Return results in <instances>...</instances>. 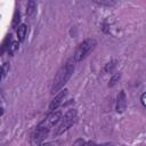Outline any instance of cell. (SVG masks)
I'll return each instance as SVG.
<instances>
[{
    "label": "cell",
    "instance_id": "1",
    "mask_svg": "<svg viewBox=\"0 0 146 146\" xmlns=\"http://www.w3.org/2000/svg\"><path fill=\"white\" fill-rule=\"evenodd\" d=\"M74 70V64H72V60H68L56 74L55 80H54V86H52V92L58 90L71 76L72 72Z\"/></svg>",
    "mask_w": 146,
    "mask_h": 146
},
{
    "label": "cell",
    "instance_id": "2",
    "mask_svg": "<svg viewBox=\"0 0 146 146\" xmlns=\"http://www.w3.org/2000/svg\"><path fill=\"white\" fill-rule=\"evenodd\" d=\"M62 116V112L60 111H54L51 112L49 115H47L36 127V130H44L48 131L50 128H52L59 120Z\"/></svg>",
    "mask_w": 146,
    "mask_h": 146
},
{
    "label": "cell",
    "instance_id": "3",
    "mask_svg": "<svg viewBox=\"0 0 146 146\" xmlns=\"http://www.w3.org/2000/svg\"><path fill=\"white\" fill-rule=\"evenodd\" d=\"M75 115H76V111L75 110H70L63 117L62 120V123L58 125L57 130L55 131V135H60L62 132H64L65 130H67L73 123H74V119H75Z\"/></svg>",
    "mask_w": 146,
    "mask_h": 146
},
{
    "label": "cell",
    "instance_id": "4",
    "mask_svg": "<svg viewBox=\"0 0 146 146\" xmlns=\"http://www.w3.org/2000/svg\"><path fill=\"white\" fill-rule=\"evenodd\" d=\"M95 43H96L95 40H86L84 42H82V43L79 46V48L76 49V51H75L74 59H75V60H81V59H83V58L88 55V52L94 48Z\"/></svg>",
    "mask_w": 146,
    "mask_h": 146
},
{
    "label": "cell",
    "instance_id": "5",
    "mask_svg": "<svg viewBox=\"0 0 146 146\" xmlns=\"http://www.w3.org/2000/svg\"><path fill=\"white\" fill-rule=\"evenodd\" d=\"M67 89H64V90H62L54 99H52V102L50 103V106H49V108L51 110V111H55L60 104H62V102L64 100V98L66 97V95H67Z\"/></svg>",
    "mask_w": 146,
    "mask_h": 146
},
{
    "label": "cell",
    "instance_id": "6",
    "mask_svg": "<svg viewBox=\"0 0 146 146\" xmlns=\"http://www.w3.org/2000/svg\"><path fill=\"white\" fill-rule=\"evenodd\" d=\"M47 132L48 131H44V130H36V132L31 138V144L33 146H40V141L44 138V136L47 135Z\"/></svg>",
    "mask_w": 146,
    "mask_h": 146
},
{
    "label": "cell",
    "instance_id": "7",
    "mask_svg": "<svg viewBox=\"0 0 146 146\" xmlns=\"http://www.w3.org/2000/svg\"><path fill=\"white\" fill-rule=\"evenodd\" d=\"M116 110H117V112H123L125 110V95H124L123 91H121L120 95L117 96Z\"/></svg>",
    "mask_w": 146,
    "mask_h": 146
},
{
    "label": "cell",
    "instance_id": "8",
    "mask_svg": "<svg viewBox=\"0 0 146 146\" xmlns=\"http://www.w3.org/2000/svg\"><path fill=\"white\" fill-rule=\"evenodd\" d=\"M26 32H27V27L25 24H21L17 29V36H18V40L19 41H23L26 36Z\"/></svg>",
    "mask_w": 146,
    "mask_h": 146
},
{
    "label": "cell",
    "instance_id": "9",
    "mask_svg": "<svg viewBox=\"0 0 146 146\" xmlns=\"http://www.w3.org/2000/svg\"><path fill=\"white\" fill-rule=\"evenodd\" d=\"M18 49V42L17 41H11L9 43V47H8V54L9 55H14V52Z\"/></svg>",
    "mask_w": 146,
    "mask_h": 146
},
{
    "label": "cell",
    "instance_id": "10",
    "mask_svg": "<svg viewBox=\"0 0 146 146\" xmlns=\"http://www.w3.org/2000/svg\"><path fill=\"white\" fill-rule=\"evenodd\" d=\"M19 13L18 11H16L15 13V16H14V21H13V27L14 29H16V27H18V23H19Z\"/></svg>",
    "mask_w": 146,
    "mask_h": 146
},
{
    "label": "cell",
    "instance_id": "11",
    "mask_svg": "<svg viewBox=\"0 0 146 146\" xmlns=\"http://www.w3.org/2000/svg\"><path fill=\"white\" fill-rule=\"evenodd\" d=\"M34 6H35V3L33 1L29 2V7H27V14L29 15H32V13L34 11Z\"/></svg>",
    "mask_w": 146,
    "mask_h": 146
},
{
    "label": "cell",
    "instance_id": "12",
    "mask_svg": "<svg viewBox=\"0 0 146 146\" xmlns=\"http://www.w3.org/2000/svg\"><path fill=\"white\" fill-rule=\"evenodd\" d=\"M119 78H120V74H115V75H114V76L112 78V80L110 81V83H108V86H111V87H112V86H113V84L115 83V81H116V80H117Z\"/></svg>",
    "mask_w": 146,
    "mask_h": 146
},
{
    "label": "cell",
    "instance_id": "13",
    "mask_svg": "<svg viewBox=\"0 0 146 146\" xmlns=\"http://www.w3.org/2000/svg\"><path fill=\"white\" fill-rule=\"evenodd\" d=\"M8 68H9V65H8L7 63H5V65L2 66V78H5V75H6Z\"/></svg>",
    "mask_w": 146,
    "mask_h": 146
},
{
    "label": "cell",
    "instance_id": "14",
    "mask_svg": "<svg viewBox=\"0 0 146 146\" xmlns=\"http://www.w3.org/2000/svg\"><path fill=\"white\" fill-rule=\"evenodd\" d=\"M83 144H84V141H83L82 139H78V140L73 144V146H83Z\"/></svg>",
    "mask_w": 146,
    "mask_h": 146
},
{
    "label": "cell",
    "instance_id": "15",
    "mask_svg": "<svg viewBox=\"0 0 146 146\" xmlns=\"http://www.w3.org/2000/svg\"><path fill=\"white\" fill-rule=\"evenodd\" d=\"M140 100H141V104L146 107V92H144L143 95H141V98H140Z\"/></svg>",
    "mask_w": 146,
    "mask_h": 146
},
{
    "label": "cell",
    "instance_id": "16",
    "mask_svg": "<svg viewBox=\"0 0 146 146\" xmlns=\"http://www.w3.org/2000/svg\"><path fill=\"white\" fill-rule=\"evenodd\" d=\"M40 146H52V145L50 143H46V144H41Z\"/></svg>",
    "mask_w": 146,
    "mask_h": 146
}]
</instances>
